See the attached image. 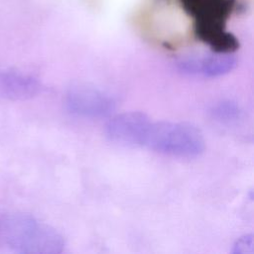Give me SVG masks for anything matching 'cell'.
I'll use <instances>...</instances> for the list:
<instances>
[{
	"label": "cell",
	"instance_id": "9c48e42d",
	"mask_svg": "<svg viewBox=\"0 0 254 254\" xmlns=\"http://www.w3.org/2000/svg\"><path fill=\"white\" fill-rule=\"evenodd\" d=\"M253 252V236L248 234L237 239L233 245L234 254H251Z\"/></svg>",
	"mask_w": 254,
	"mask_h": 254
},
{
	"label": "cell",
	"instance_id": "6da1fadb",
	"mask_svg": "<svg viewBox=\"0 0 254 254\" xmlns=\"http://www.w3.org/2000/svg\"><path fill=\"white\" fill-rule=\"evenodd\" d=\"M0 239L12 251L24 254H59L65 246L54 227L29 214H11L0 221Z\"/></svg>",
	"mask_w": 254,
	"mask_h": 254
},
{
	"label": "cell",
	"instance_id": "8992f818",
	"mask_svg": "<svg viewBox=\"0 0 254 254\" xmlns=\"http://www.w3.org/2000/svg\"><path fill=\"white\" fill-rule=\"evenodd\" d=\"M236 58L231 53H217L205 56L190 55L176 62L180 72L187 75L217 77L224 75L235 68Z\"/></svg>",
	"mask_w": 254,
	"mask_h": 254
},
{
	"label": "cell",
	"instance_id": "7a4b0ae2",
	"mask_svg": "<svg viewBox=\"0 0 254 254\" xmlns=\"http://www.w3.org/2000/svg\"><path fill=\"white\" fill-rule=\"evenodd\" d=\"M180 3L192 18L194 34L200 41L218 53H231L238 48V40L225 30L236 0H180Z\"/></svg>",
	"mask_w": 254,
	"mask_h": 254
},
{
	"label": "cell",
	"instance_id": "52a82bcc",
	"mask_svg": "<svg viewBox=\"0 0 254 254\" xmlns=\"http://www.w3.org/2000/svg\"><path fill=\"white\" fill-rule=\"evenodd\" d=\"M41 82L26 72L7 69L0 72V92L10 100H26L41 91Z\"/></svg>",
	"mask_w": 254,
	"mask_h": 254
},
{
	"label": "cell",
	"instance_id": "5b68a950",
	"mask_svg": "<svg viewBox=\"0 0 254 254\" xmlns=\"http://www.w3.org/2000/svg\"><path fill=\"white\" fill-rule=\"evenodd\" d=\"M67 110L82 118H103L109 116L116 107L115 99L107 92L89 86L71 88L65 96Z\"/></svg>",
	"mask_w": 254,
	"mask_h": 254
},
{
	"label": "cell",
	"instance_id": "ba28073f",
	"mask_svg": "<svg viewBox=\"0 0 254 254\" xmlns=\"http://www.w3.org/2000/svg\"><path fill=\"white\" fill-rule=\"evenodd\" d=\"M241 114L238 103L230 99L220 100L210 108L211 117L221 124H232L240 119Z\"/></svg>",
	"mask_w": 254,
	"mask_h": 254
},
{
	"label": "cell",
	"instance_id": "3957f363",
	"mask_svg": "<svg viewBox=\"0 0 254 254\" xmlns=\"http://www.w3.org/2000/svg\"><path fill=\"white\" fill-rule=\"evenodd\" d=\"M144 147L171 157L195 158L205 147L202 133L187 122H151Z\"/></svg>",
	"mask_w": 254,
	"mask_h": 254
},
{
	"label": "cell",
	"instance_id": "277c9868",
	"mask_svg": "<svg viewBox=\"0 0 254 254\" xmlns=\"http://www.w3.org/2000/svg\"><path fill=\"white\" fill-rule=\"evenodd\" d=\"M148 115L139 111H129L113 116L105 126L107 139L122 147H144L151 125Z\"/></svg>",
	"mask_w": 254,
	"mask_h": 254
}]
</instances>
